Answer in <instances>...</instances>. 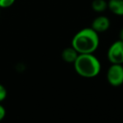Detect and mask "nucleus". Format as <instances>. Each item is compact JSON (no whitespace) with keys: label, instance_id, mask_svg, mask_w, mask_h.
<instances>
[{"label":"nucleus","instance_id":"obj_1","mask_svg":"<svg viewBox=\"0 0 123 123\" xmlns=\"http://www.w3.org/2000/svg\"><path fill=\"white\" fill-rule=\"evenodd\" d=\"M99 34L91 28H85L73 36L71 46L78 54H93L99 48Z\"/></svg>","mask_w":123,"mask_h":123},{"label":"nucleus","instance_id":"obj_2","mask_svg":"<svg viewBox=\"0 0 123 123\" xmlns=\"http://www.w3.org/2000/svg\"><path fill=\"white\" fill-rule=\"evenodd\" d=\"M73 64L76 73L85 78L96 77L101 70L100 60L93 54H79Z\"/></svg>","mask_w":123,"mask_h":123},{"label":"nucleus","instance_id":"obj_3","mask_svg":"<svg viewBox=\"0 0 123 123\" xmlns=\"http://www.w3.org/2000/svg\"><path fill=\"white\" fill-rule=\"evenodd\" d=\"M106 79L111 86L118 87L123 84V65L111 64L106 72Z\"/></svg>","mask_w":123,"mask_h":123},{"label":"nucleus","instance_id":"obj_4","mask_svg":"<svg viewBox=\"0 0 123 123\" xmlns=\"http://www.w3.org/2000/svg\"><path fill=\"white\" fill-rule=\"evenodd\" d=\"M107 59L111 64H123V41L118 40L113 42L107 50Z\"/></svg>","mask_w":123,"mask_h":123},{"label":"nucleus","instance_id":"obj_5","mask_svg":"<svg viewBox=\"0 0 123 123\" xmlns=\"http://www.w3.org/2000/svg\"><path fill=\"white\" fill-rule=\"evenodd\" d=\"M111 27V21L109 18L105 15H100L95 18L91 23V29L96 33H104L107 31Z\"/></svg>","mask_w":123,"mask_h":123},{"label":"nucleus","instance_id":"obj_6","mask_svg":"<svg viewBox=\"0 0 123 123\" xmlns=\"http://www.w3.org/2000/svg\"><path fill=\"white\" fill-rule=\"evenodd\" d=\"M107 9L117 16H123V0H109Z\"/></svg>","mask_w":123,"mask_h":123},{"label":"nucleus","instance_id":"obj_7","mask_svg":"<svg viewBox=\"0 0 123 123\" xmlns=\"http://www.w3.org/2000/svg\"><path fill=\"white\" fill-rule=\"evenodd\" d=\"M78 55H79L78 52L72 46H70V47H67L65 49H63L61 53V58L66 63L73 64L75 61Z\"/></svg>","mask_w":123,"mask_h":123},{"label":"nucleus","instance_id":"obj_8","mask_svg":"<svg viewBox=\"0 0 123 123\" xmlns=\"http://www.w3.org/2000/svg\"><path fill=\"white\" fill-rule=\"evenodd\" d=\"M91 8L96 13H102L107 9V1L105 0H93Z\"/></svg>","mask_w":123,"mask_h":123},{"label":"nucleus","instance_id":"obj_9","mask_svg":"<svg viewBox=\"0 0 123 123\" xmlns=\"http://www.w3.org/2000/svg\"><path fill=\"white\" fill-rule=\"evenodd\" d=\"M16 0H0V9L1 8H8L14 4Z\"/></svg>","mask_w":123,"mask_h":123},{"label":"nucleus","instance_id":"obj_10","mask_svg":"<svg viewBox=\"0 0 123 123\" xmlns=\"http://www.w3.org/2000/svg\"><path fill=\"white\" fill-rule=\"evenodd\" d=\"M7 95H8V91H7L6 88L3 85L0 84V102H2L6 99Z\"/></svg>","mask_w":123,"mask_h":123},{"label":"nucleus","instance_id":"obj_11","mask_svg":"<svg viewBox=\"0 0 123 123\" xmlns=\"http://www.w3.org/2000/svg\"><path fill=\"white\" fill-rule=\"evenodd\" d=\"M5 116H6V110H5L4 107L0 104V122H1L2 120H3Z\"/></svg>","mask_w":123,"mask_h":123},{"label":"nucleus","instance_id":"obj_12","mask_svg":"<svg viewBox=\"0 0 123 123\" xmlns=\"http://www.w3.org/2000/svg\"><path fill=\"white\" fill-rule=\"evenodd\" d=\"M119 39L123 41V28L120 30V32H119Z\"/></svg>","mask_w":123,"mask_h":123}]
</instances>
